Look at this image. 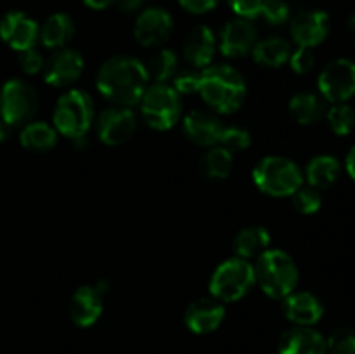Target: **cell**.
<instances>
[{"label":"cell","mask_w":355,"mask_h":354,"mask_svg":"<svg viewBox=\"0 0 355 354\" xmlns=\"http://www.w3.org/2000/svg\"><path fill=\"white\" fill-rule=\"evenodd\" d=\"M326 121L329 128L336 135H349L355 127V111L347 103L331 104L329 110H326Z\"/></svg>","instance_id":"obj_30"},{"label":"cell","mask_w":355,"mask_h":354,"mask_svg":"<svg viewBox=\"0 0 355 354\" xmlns=\"http://www.w3.org/2000/svg\"><path fill=\"white\" fill-rule=\"evenodd\" d=\"M283 312L295 326H314L324 314V305L311 292H291L283 298Z\"/></svg>","instance_id":"obj_19"},{"label":"cell","mask_w":355,"mask_h":354,"mask_svg":"<svg viewBox=\"0 0 355 354\" xmlns=\"http://www.w3.org/2000/svg\"><path fill=\"white\" fill-rule=\"evenodd\" d=\"M255 283L253 264L241 257H231L215 267L208 288H210L211 297L217 301L236 302L245 297Z\"/></svg>","instance_id":"obj_6"},{"label":"cell","mask_w":355,"mask_h":354,"mask_svg":"<svg viewBox=\"0 0 355 354\" xmlns=\"http://www.w3.org/2000/svg\"><path fill=\"white\" fill-rule=\"evenodd\" d=\"M201 82V69H184L173 76V89L180 94V96H189V94H196L200 90Z\"/></svg>","instance_id":"obj_34"},{"label":"cell","mask_w":355,"mask_h":354,"mask_svg":"<svg viewBox=\"0 0 355 354\" xmlns=\"http://www.w3.org/2000/svg\"><path fill=\"white\" fill-rule=\"evenodd\" d=\"M58 135L54 125L42 120H31L21 128L19 142L28 151L47 153L58 144Z\"/></svg>","instance_id":"obj_26"},{"label":"cell","mask_w":355,"mask_h":354,"mask_svg":"<svg viewBox=\"0 0 355 354\" xmlns=\"http://www.w3.org/2000/svg\"><path fill=\"white\" fill-rule=\"evenodd\" d=\"M342 174V165L338 160L331 155H319L309 162L305 169L307 183L315 189H328L338 180Z\"/></svg>","instance_id":"obj_28"},{"label":"cell","mask_w":355,"mask_h":354,"mask_svg":"<svg viewBox=\"0 0 355 354\" xmlns=\"http://www.w3.org/2000/svg\"><path fill=\"white\" fill-rule=\"evenodd\" d=\"M253 269H255V280L260 288L270 298H277V301H283L291 292H295L300 280L298 266L293 257L279 248H269L262 255L257 257Z\"/></svg>","instance_id":"obj_3"},{"label":"cell","mask_w":355,"mask_h":354,"mask_svg":"<svg viewBox=\"0 0 355 354\" xmlns=\"http://www.w3.org/2000/svg\"><path fill=\"white\" fill-rule=\"evenodd\" d=\"M291 52H293V49L286 38L267 37L262 40H257L252 56L257 65L263 66V68H281L290 61Z\"/></svg>","instance_id":"obj_25"},{"label":"cell","mask_w":355,"mask_h":354,"mask_svg":"<svg viewBox=\"0 0 355 354\" xmlns=\"http://www.w3.org/2000/svg\"><path fill=\"white\" fill-rule=\"evenodd\" d=\"M94 287H96V290L99 292V294L103 295V297H104V295L110 294V292H111V283H110V281H107V280L97 281V283L94 285Z\"/></svg>","instance_id":"obj_44"},{"label":"cell","mask_w":355,"mask_h":354,"mask_svg":"<svg viewBox=\"0 0 355 354\" xmlns=\"http://www.w3.org/2000/svg\"><path fill=\"white\" fill-rule=\"evenodd\" d=\"M137 128V117L132 108L111 104L101 111L96 120V132L101 142L107 146H120L134 135Z\"/></svg>","instance_id":"obj_10"},{"label":"cell","mask_w":355,"mask_h":354,"mask_svg":"<svg viewBox=\"0 0 355 354\" xmlns=\"http://www.w3.org/2000/svg\"><path fill=\"white\" fill-rule=\"evenodd\" d=\"M17 65H19L21 71H24L26 75H37L42 73L45 65V59L37 49H26V51H21L17 56Z\"/></svg>","instance_id":"obj_37"},{"label":"cell","mask_w":355,"mask_h":354,"mask_svg":"<svg viewBox=\"0 0 355 354\" xmlns=\"http://www.w3.org/2000/svg\"><path fill=\"white\" fill-rule=\"evenodd\" d=\"M83 3L94 10H103V9H107V7L114 6L116 0H83Z\"/></svg>","instance_id":"obj_41"},{"label":"cell","mask_w":355,"mask_h":354,"mask_svg":"<svg viewBox=\"0 0 355 354\" xmlns=\"http://www.w3.org/2000/svg\"><path fill=\"white\" fill-rule=\"evenodd\" d=\"M232 248L236 257L246 260L257 259L270 248V233L263 226H246L234 236Z\"/></svg>","instance_id":"obj_24"},{"label":"cell","mask_w":355,"mask_h":354,"mask_svg":"<svg viewBox=\"0 0 355 354\" xmlns=\"http://www.w3.org/2000/svg\"><path fill=\"white\" fill-rule=\"evenodd\" d=\"M73 35H75V23H73L71 16L64 12H55L42 23L38 40L42 42L44 47L58 51V49L66 47Z\"/></svg>","instance_id":"obj_22"},{"label":"cell","mask_w":355,"mask_h":354,"mask_svg":"<svg viewBox=\"0 0 355 354\" xmlns=\"http://www.w3.org/2000/svg\"><path fill=\"white\" fill-rule=\"evenodd\" d=\"M253 183L262 193L274 198L291 196L304 184V174L291 158L270 155L253 167Z\"/></svg>","instance_id":"obj_5"},{"label":"cell","mask_w":355,"mask_h":354,"mask_svg":"<svg viewBox=\"0 0 355 354\" xmlns=\"http://www.w3.org/2000/svg\"><path fill=\"white\" fill-rule=\"evenodd\" d=\"M220 0H179L180 7L191 14H207L218 6Z\"/></svg>","instance_id":"obj_39"},{"label":"cell","mask_w":355,"mask_h":354,"mask_svg":"<svg viewBox=\"0 0 355 354\" xmlns=\"http://www.w3.org/2000/svg\"><path fill=\"white\" fill-rule=\"evenodd\" d=\"M234 155L222 146H211L201 155L200 174L207 180H224L231 176Z\"/></svg>","instance_id":"obj_27"},{"label":"cell","mask_w":355,"mask_h":354,"mask_svg":"<svg viewBox=\"0 0 355 354\" xmlns=\"http://www.w3.org/2000/svg\"><path fill=\"white\" fill-rule=\"evenodd\" d=\"M40 99L31 83L10 78L0 89V118L12 127H23L37 115Z\"/></svg>","instance_id":"obj_8"},{"label":"cell","mask_w":355,"mask_h":354,"mask_svg":"<svg viewBox=\"0 0 355 354\" xmlns=\"http://www.w3.org/2000/svg\"><path fill=\"white\" fill-rule=\"evenodd\" d=\"M103 295L96 290L94 285H82L69 298L68 312L76 326H92L103 314Z\"/></svg>","instance_id":"obj_21"},{"label":"cell","mask_w":355,"mask_h":354,"mask_svg":"<svg viewBox=\"0 0 355 354\" xmlns=\"http://www.w3.org/2000/svg\"><path fill=\"white\" fill-rule=\"evenodd\" d=\"M198 94L215 113H234L246 99L245 76L234 66L210 65L201 69Z\"/></svg>","instance_id":"obj_2"},{"label":"cell","mask_w":355,"mask_h":354,"mask_svg":"<svg viewBox=\"0 0 355 354\" xmlns=\"http://www.w3.org/2000/svg\"><path fill=\"white\" fill-rule=\"evenodd\" d=\"M290 68L298 75H307L315 66V54L309 47H297L290 56Z\"/></svg>","instance_id":"obj_36"},{"label":"cell","mask_w":355,"mask_h":354,"mask_svg":"<svg viewBox=\"0 0 355 354\" xmlns=\"http://www.w3.org/2000/svg\"><path fill=\"white\" fill-rule=\"evenodd\" d=\"M257 40H259V31L253 19L238 16L222 28L220 37H218V49L225 58H243L246 54H252Z\"/></svg>","instance_id":"obj_13"},{"label":"cell","mask_w":355,"mask_h":354,"mask_svg":"<svg viewBox=\"0 0 355 354\" xmlns=\"http://www.w3.org/2000/svg\"><path fill=\"white\" fill-rule=\"evenodd\" d=\"M260 16H263V19L269 24L281 26L290 17V6L284 0H267Z\"/></svg>","instance_id":"obj_35"},{"label":"cell","mask_w":355,"mask_h":354,"mask_svg":"<svg viewBox=\"0 0 355 354\" xmlns=\"http://www.w3.org/2000/svg\"><path fill=\"white\" fill-rule=\"evenodd\" d=\"M227 2L236 12V16L253 19V17L260 16L267 0H227Z\"/></svg>","instance_id":"obj_38"},{"label":"cell","mask_w":355,"mask_h":354,"mask_svg":"<svg viewBox=\"0 0 355 354\" xmlns=\"http://www.w3.org/2000/svg\"><path fill=\"white\" fill-rule=\"evenodd\" d=\"M291 203H293L295 210L300 212L304 215H312L319 212L322 205V196L319 189L312 187L311 184H302L293 194H291Z\"/></svg>","instance_id":"obj_31"},{"label":"cell","mask_w":355,"mask_h":354,"mask_svg":"<svg viewBox=\"0 0 355 354\" xmlns=\"http://www.w3.org/2000/svg\"><path fill=\"white\" fill-rule=\"evenodd\" d=\"M224 124L220 118L211 111L194 110L184 117L182 132L187 141L201 148H211L220 141Z\"/></svg>","instance_id":"obj_16"},{"label":"cell","mask_w":355,"mask_h":354,"mask_svg":"<svg viewBox=\"0 0 355 354\" xmlns=\"http://www.w3.org/2000/svg\"><path fill=\"white\" fill-rule=\"evenodd\" d=\"M83 66H85V61H83V56L78 51L62 47L52 52L45 59L42 75H44V80L49 85L62 89V87L73 85L82 76Z\"/></svg>","instance_id":"obj_11"},{"label":"cell","mask_w":355,"mask_h":354,"mask_svg":"<svg viewBox=\"0 0 355 354\" xmlns=\"http://www.w3.org/2000/svg\"><path fill=\"white\" fill-rule=\"evenodd\" d=\"M141 115L155 130H170L182 117V96L168 83H151L141 99Z\"/></svg>","instance_id":"obj_7"},{"label":"cell","mask_w":355,"mask_h":354,"mask_svg":"<svg viewBox=\"0 0 355 354\" xmlns=\"http://www.w3.org/2000/svg\"><path fill=\"white\" fill-rule=\"evenodd\" d=\"M326 339L312 326H291L277 342L279 354H326Z\"/></svg>","instance_id":"obj_20"},{"label":"cell","mask_w":355,"mask_h":354,"mask_svg":"<svg viewBox=\"0 0 355 354\" xmlns=\"http://www.w3.org/2000/svg\"><path fill=\"white\" fill-rule=\"evenodd\" d=\"M326 346L333 354H355V332L338 328L326 339Z\"/></svg>","instance_id":"obj_33"},{"label":"cell","mask_w":355,"mask_h":354,"mask_svg":"<svg viewBox=\"0 0 355 354\" xmlns=\"http://www.w3.org/2000/svg\"><path fill=\"white\" fill-rule=\"evenodd\" d=\"M146 0H116V6L120 7L123 12H134L144 6Z\"/></svg>","instance_id":"obj_40"},{"label":"cell","mask_w":355,"mask_h":354,"mask_svg":"<svg viewBox=\"0 0 355 354\" xmlns=\"http://www.w3.org/2000/svg\"><path fill=\"white\" fill-rule=\"evenodd\" d=\"M12 125H9L7 121H3L2 118H0V142H6L7 139L12 135Z\"/></svg>","instance_id":"obj_43"},{"label":"cell","mask_w":355,"mask_h":354,"mask_svg":"<svg viewBox=\"0 0 355 354\" xmlns=\"http://www.w3.org/2000/svg\"><path fill=\"white\" fill-rule=\"evenodd\" d=\"M291 118L300 125L318 124L326 115V101L321 94L304 90V92L295 94L288 104Z\"/></svg>","instance_id":"obj_23"},{"label":"cell","mask_w":355,"mask_h":354,"mask_svg":"<svg viewBox=\"0 0 355 354\" xmlns=\"http://www.w3.org/2000/svg\"><path fill=\"white\" fill-rule=\"evenodd\" d=\"M250 144H252V135L246 128L239 127V125H224L218 146H222V148H225L234 155V153H241L248 149Z\"/></svg>","instance_id":"obj_32"},{"label":"cell","mask_w":355,"mask_h":354,"mask_svg":"<svg viewBox=\"0 0 355 354\" xmlns=\"http://www.w3.org/2000/svg\"><path fill=\"white\" fill-rule=\"evenodd\" d=\"M40 26L33 17L21 10H10L0 19V38L14 51L33 49L38 42Z\"/></svg>","instance_id":"obj_14"},{"label":"cell","mask_w":355,"mask_h":354,"mask_svg":"<svg viewBox=\"0 0 355 354\" xmlns=\"http://www.w3.org/2000/svg\"><path fill=\"white\" fill-rule=\"evenodd\" d=\"M144 66L153 83H166L179 73V58L172 49H158L153 52Z\"/></svg>","instance_id":"obj_29"},{"label":"cell","mask_w":355,"mask_h":354,"mask_svg":"<svg viewBox=\"0 0 355 354\" xmlns=\"http://www.w3.org/2000/svg\"><path fill=\"white\" fill-rule=\"evenodd\" d=\"M345 169H347V172H349V176L355 180V144L352 146V149L349 151V155H347Z\"/></svg>","instance_id":"obj_42"},{"label":"cell","mask_w":355,"mask_h":354,"mask_svg":"<svg viewBox=\"0 0 355 354\" xmlns=\"http://www.w3.org/2000/svg\"><path fill=\"white\" fill-rule=\"evenodd\" d=\"M349 26H350V30H352V33H354V37H355V14L352 17H350V21H349Z\"/></svg>","instance_id":"obj_45"},{"label":"cell","mask_w":355,"mask_h":354,"mask_svg":"<svg viewBox=\"0 0 355 354\" xmlns=\"http://www.w3.org/2000/svg\"><path fill=\"white\" fill-rule=\"evenodd\" d=\"M182 52L186 61L196 69L208 68L217 52V38L211 28L205 24L191 28L184 38Z\"/></svg>","instance_id":"obj_18"},{"label":"cell","mask_w":355,"mask_h":354,"mask_svg":"<svg viewBox=\"0 0 355 354\" xmlns=\"http://www.w3.org/2000/svg\"><path fill=\"white\" fill-rule=\"evenodd\" d=\"M329 28L331 23L324 10H302L291 19L290 33L298 47L314 49L326 40Z\"/></svg>","instance_id":"obj_15"},{"label":"cell","mask_w":355,"mask_h":354,"mask_svg":"<svg viewBox=\"0 0 355 354\" xmlns=\"http://www.w3.org/2000/svg\"><path fill=\"white\" fill-rule=\"evenodd\" d=\"M96 85L104 99L132 108L141 103L149 85V76L141 59L125 54L113 56L97 71Z\"/></svg>","instance_id":"obj_1"},{"label":"cell","mask_w":355,"mask_h":354,"mask_svg":"<svg viewBox=\"0 0 355 354\" xmlns=\"http://www.w3.org/2000/svg\"><path fill=\"white\" fill-rule=\"evenodd\" d=\"M173 31L172 14L162 7H149L135 19L134 37L142 47H162Z\"/></svg>","instance_id":"obj_12"},{"label":"cell","mask_w":355,"mask_h":354,"mask_svg":"<svg viewBox=\"0 0 355 354\" xmlns=\"http://www.w3.org/2000/svg\"><path fill=\"white\" fill-rule=\"evenodd\" d=\"M96 118V104L90 94L82 89H71L61 94L52 113V125L64 137L83 139Z\"/></svg>","instance_id":"obj_4"},{"label":"cell","mask_w":355,"mask_h":354,"mask_svg":"<svg viewBox=\"0 0 355 354\" xmlns=\"http://www.w3.org/2000/svg\"><path fill=\"white\" fill-rule=\"evenodd\" d=\"M318 89L331 104L347 103L355 96V62L345 58L328 62L319 73Z\"/></svg>","instance_id":"obj_9"},{"label":"cell","mask_w":355,"mask_h":354,"mask_svg":"<svg viewBox=\"0 0 355 354\" xmlns=\"http://www.w3.org/2000/svg\"><path fill=\"white\" fill-rule=\"evenodd\" d=\"M225 318L224 302L215 297H200L187 305L184 312V323L187 328L198 335L211 333L222 325Z\"/></svg>","instance_id":"obj_17"}]
</instances>
